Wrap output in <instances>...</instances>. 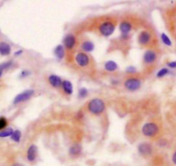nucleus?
Masks as SVG:
<instances>
[{"label": "nucleus", "mask_w": 176, "mask_h": 166, "mask_svg": "<svg viewBox=\"0 0 176 166\" xmlns=\"http://www.w3.org/2000/svg\"><path fill=\"white\" fill-rule=\"evenodd\" d=\"M87 108L90 113L97 115V114H102L105 111V104L103 100L99 99V98H94L88 103Z\"/></svg>", "instance_id": "1"}, {"label": "nucleus", "mask_w": 176, "mask_h": 166, "mask_svg": "<svg viewBox=\"0 0 176 166\" xmlns=\"http://www.w3.org/2000/svg\"><path fill=\"white\" fill-rule=\"evenodd\" d=\"M115 24L113 22H110V21H105V22H102L100 24V26L98 28L99 32L103 36L108 37L111 36L114 31H115Z\"/></svg>", "instance_id": "2"}, {"label": "nucleus", "mask_w": 176, "mask_h": 166, "mask_svg": "<svg viewBox=\"0 0 176 166\" xmlns=\"http://www.w3.org/2000/svg\"><path fill=\"white\" fill-rule=\"evenodd\" d=\"M159 131L158 126L155 123L153 122H149V123H145L142 126V133L143 135L147 137H153L156 135Z\"/></svg>", "instance_id": "3"}, {"label": "nucleus", "mask_w": 176, "mask_h": 166, "mask_svg": "<svg viewBox=\"0 0 176 166\" xmlns=\"http://www.w3.org/2000/svg\"><path fill=\"white\" fill-rule=\"evenodd\" d=\"M142 85V82L137 78H128L124 82V87L130 91H136Z\"/></svg>", "instance_id": "4"}, {"label": "nucleus", "mask_w": 176, "mask_h": 166, "mask_svg": "<svg viewBox=\"0 0 176 166\" xmlns=\"http://www.w3.org/2000/svg\"><path fill=\"white\" fill-rule=\"evenodd\" d=\"M35 90H27L23 92L20 93L17 96H16L13 101V104H18L23 102H26L29 99H30V97L32 96H34Z\"/></svg>", "instance_id": "5"}, {"label": "nucleus", "mask_w": 176, "mask_h": 166, "mask_svg": "<svg viewBox=\"0 0 176 166\" xmlns=\"http://www.w3.org/2000/svg\"><path fill=\"white\" fill-rule=\"evenodd\" d=\"M75 61L79 65V67H85L89 65L90 59L88 55L85 53H78L75 56Z\"/></svg>", "instance_id": "6"}, {"label": "nucleus", "mask_w": 176, "mask_h": 166, "mask_svg": "<svg viewBox=\"0 0 176 166\" xmlns=\"http://www.w3.org/2000/svg\"><path fill=\"white\" fill-rule=\"evenodd\" d=\"M76 45V38L74 35H68L64 37L63 46L68 50H72Z\"/></svg>", "instance_id": "7"}, {"label": "nucleus", "mask_w": 176, "mask_h": 166, "mask_svg": "<svg viewBox=\"0 0 176 166\" xmlns=\"http://www.w3.org/2000/svg\"><path fill=\"white\" fill-rule=\"evenodd\" d=\"M156 58H157V56H156L155 52L150 49V50H147L143 54V62L148 65H150V64H153L156 60Z\"/></svg>", "instance_id": "8"}, {"label": "nucleus", "mask_w": 176, "mask_h": 166, "mask_svg": "<svg viewBox=\"0 0 176 166\" xmlns=\"http://www.w3.org/2000/svg\"><path fill=\"white\" fill-rule=\"evenodd\" d=\"M151 41V35L149 31L143 30L138 35V42L141 45L149 44Z\"/></svg>", "instance_id": "9"}, {"label": "nucleus", "mask_w": 176, "mask_h": 166, "mask_svg": "<svg viewBox=\"0 0 176 166\" xmlns=\"http://www.w3.org/2000/svg\"><path fill=\"white\" fill-rule=\"evenodd\" d=\"M138 151L142 155H150L152 153V146H151V145L146 143V142L141 143L138 145Z\"/></svg>", "instance_id": "10"}, {"label": "nucleus", "mask_w": 176, "mask_h": 166, "mask_svg": "<svg viewBox=\"0 0 176 166\" xmlns=\"http://www.w3.org/2000/svg\"><path fill=\"white\" fill-rule=\"evenodd\" d=\"M37 156V147L35 145H31L27 151V159L30 162H33L36 159Z\"/></svg>", "instance_id": "11"}, {"label": "nucleus", "mask_w": 176, "mask_h": 166, "mask_svg": "<svg viewBox=\"0 0 176 166\" xmlns=\"http://www.w3.org/2000/svg\"><path fill=\"white\" fill-rule=\"evenodd\" d=\"M62 80H61V78L59 77V76H57V75H50L49 77V83L50 85H52L53 87H55V88H59L60 87L61 85H62Z\"/></svg>", "instance_id": "12"}, {"label": "nucleus", "mask_w": 176, "mask_h": 166, "mask_svg": "<svg viewBox=\"0 0 176 166\" xmlns=\"http://www.w3.org/2000/svg\"><path fill=\"white\" fill-rule=\"evenodd\" d=\"M119 30L121 31L122 35H128V34L131 32V30H132V26H131V24L130 22L124 21V22H122L120 23Z\"/></svg>", "instance_id": "13"}, {"label": "nucleus", "mask_w": 176, "mask_h": 166, "mask_svg": "<svg viewBox=\"0 0 176 166\" xmlns=\"http://www.w3.org/2000/svg\"><path fill=\"white\" fill-rule=\"evenodd\" d=\"M54 53L58 59H62L65 57V48L63 45H58L54 49Z\"/></svg>", "instance_id": "14"}, {"label": "nucleus", "mask_w": 176, "mask_h": 166, "mask_svg": "<svg viewBox=\"0 0 176 166\" xmlns=\"http://www.w3.org/2000/svg\"><path fill=\"white\" fill-rule=\"evenodd\" d=\"M12 52L11 46L6 42H0V54L3 56L9 55Z\"/></svg>", "instance_id": "15"}, {"label": "nucleus", "mask_w": 176, "mask_h": 166, "mask_svg": "<svg viewBox=\"0 0 176 166\" xmlns=\"http://www.w3.org/2000/svg\"><path fill=\"white\" fill-rule=\"evenodd\" d=\"M61 87H62L64 92L66 93V94H68V95L73 94L74 89H73V85H72V83L70 81H68V80H64V81L62 82Z\"/></svg>", "instance_id": "16"}, {"label": "nucleus", "mask_w": 176, "mask_h": 166, "mask_svg": "<svg viewBox=\"0 0 176 166\" xmlns=\"http://www.w3.org/2000/svg\"><path fill=\"white\" fill-rule=\"evenodd\" d=\"M81 150H82V148H81V146L79 145H74L69 149V154L73 156V157L78 156L80 154Z\"/></svg>", "instance_id": "17"}, {"label": "nucleus", "mask_w": 176, "mask_h": 166, "mask_svg": "<svg viewBox=\"0 0 176 166\" xmlns=\"http://www.w3.org/2000/svg\"><path fill=\"white\" fill-rule=\"evenodd\" d=\"M105 69L107 71H115L117 69V64L113 60H109L105 62Z\"/></svg>", "instance_id": "18"}, {"label": "nucleus", "mask_w": 176, "mask_h": 166, "mask_svg": "<svg viewBox=\"0 0 176 166\" xmlns=\"http://www.w3.org/2000/svg\"><path fill=\"white\" fill-rule=\"evenodd\" d=\"M94 44L90 41H86L81 44V48L85 52H92L94 50Z\"/></svg>", "instance_id": "19"}, {"label": "nucleus", "mask_w": 176, "mask_h": 166, "mask_svg": "<svg viewBox=\"0 0 176 166\" xmlns=\"http://www.w3.org/2000/svg\"><path fill=\"white\" fill-rule=\"evenodd\" d=\"M13 132H14V130L12 129V127L5 128V129L2 130V131L0 132V137H1V138H6V137L12 136Z\"/></svg>", "instance_id": "20"}, {"label": "nucleus", "mask_w": 176, "mask_h": 166, "mask_svg": "<svg viewBox=\"0 0 176 166\" xmlns=\"http://www.w3.org/2000/svg\"><path fill=\"white\" fill-rule=\"evenodd\" d=\"M11 137H12V140H13V141H15V142H20L21 137H22V133H21L20 130H15Z\"/></svg>", "instance_id": "21"}, {"label": "nucleus", "mask_w": 176, "mask_h": 166, "mask_svg": "<svg viewBox=\"0 0 176 166\" xmlns=\"http://www.w3.org/2000/svg\"><path fill=\"white\" fill-rule=\"evenodd\" d=\"M13 65V61L12 60H10V61H7V62H4L3 64H0V71H4V70L6 69H9L10 67H12Z\"/></svg>", "instance_id": "22"}, {"label": "nucleus", "mask_w": 176, "mask_h": 166, "mask_svg": "<svg viewBox=\"0 0 176 166\" xmlns=\"http://www.w3.org/2000/svg\"><path fill=\"white\" fill-rule=\"evenodd\" d=\"M88 95V90H87V89L85 88V87H82V88H80L79 90V92H78V96H79V98H86V96Z\"/></svg>", "instance_id": "23"}, {"label": "nucleus", "mask_w": 176, "mask_h": 166, "mask_svg": "<svg viewBox=\"0 0 176 166\" xmlns=\"http://www.w3.org/2000/svg\"><path fill=\"white\" fill-rule=\"evenodd\" d=\"M161 41H162V42H163L165 45H167V46H171V45H172V42L170 41L169 37L166 34L164 33L161 34Z\"/></svg>", "instance_id": "24"}, {"label": "nucleus", "mask_w": 176, "mask_h": 166, "mask_svg": "<svg viewBox=\"0 0 176 166\" xmlns=\"http://www.w3.org/2000/svg\"><path fill=\"white\" fill-rule=\"evenodd\" d=\"M169 73V70L168 68H162V69H161V70L158 71L157 74H156V77L159 78H163V77H165L166 75H168Z\"/></svg>", "instance_id": "25"}, {"label": "nucleus", "mask_w": 176, "mask_h": 166, "mask_svg": "<svg viewBox=\"0 0 176 166\" xmlns=\"http://www.w3.org/2000/svg\"><path fill=\"white\" fill-rule=\"evenodd\" d=\"M7 126V121L4 117H0V130H4Z\"/></svg>", "instance_id": "26"}, {"label": "nucleus", "mask_w": 176, "mask_h": 166, "mask_svg": "<svg viewBox=\"0 0 176 166\" xmlns=\"http://www.w3.org/2000/svg\"><path fill=\"white\" fill-rule=\"evenodd\" d=\"M30 75H31V72H30V71L23 70L21 71V73L19 75V77L21 78H27V77H29Z\"/></svg>", "instance_id": "27"}, {"label": "nucleus", "mask_w": 176, "mask_h": 166, "mask_svg": "<svg viewBox=\"0 0 176 166\" xmlns=\"http://www.w3.org/2000/svg\"><path fill=\"white\" fill-rule=\"evenodd\" d=\"M126 72L127 73H136V68L133 66H130L126 68Z\"/></svg>", "instance_id": "28"}, {"label": "nucleus", "mask_w": 176, "mask_h": 166, "mask_svg": "<svg viewBox=\"0 0 176 166\" xmlns=\"http://www.w3.org/2000/svg\"><path fill=\"white\" fill-rule=\"evenodd\" d=\"M168 66L170 68H176V61H172V62L168 63Z\"/></svg>", "instance_id": "29"}, {"label": "nucleus", "mask_w": 176, "mask_h": 166, "mask_svg": "<svg viewBox=\"0 0 176 166\" xmlns=\"http://www.w3.org/2000/svg\"><path fill=\"white\" fill-rule=\"evenodd\" d=\"M22 53H23V50H17V52H15L14 55H15L16 57H18V56L21 55Z\"/></svg>", "instance_id": "30"}, {"label": "nucleus", "mask_w": 176, "mask_h": 166, "mask_svg": "<svg viewBox=\"0 0 176 166\" xmlns=\"http://www.w3.org/2000/svg\"><path fill=\"white\" fill-rule=\"evenodd\" d=\"M172 160L173 162H174V164L176 165V151L173 154V157H172Z\"/></svg>", "instance_id": "31"}, {"label": "nucleus", "mask_w": 176, "mask_h": 166, "mask_svg": "<svg viewBox=\"0 0 176 166\" xmlns=\"http://www.w3.org/2000/svg\"><path fill=\"white\" fill-rule=\"evenodd\" d=\"M77 117H78V119H81L83 117V113L82 111H79L78 112V114H77Z\"/></svg>", "instance_id": "32"}, {"label": "nucleus", "mask_w": 176, "mask_h": 166, "mask_svg": "<svg viewBox=\"0 0 176 166\" xmlns=\"http://www.w3.org/2000/svg\"><path fill=\"white\" fill-rule=\"evenodd\" d=\"M129 38V35H122V39H124V40H126Z\"/></svg>", "instance_id": "33"}, {"label": "nucleus", "mask_w": 176, "mask_h": 166, "mask_svg": "<svg viewBox=\"0 0 176 166\" xmlns=\"http://www.w3.org/2000/svg\"><path fill=\"white\" fill-rule=\"evenodd\" d=\"M12 166H23V164H12Z\"/></svg>", "instance_id": "34"}, {"label": "nucleus", "mask_w": 176, "mask_h": 166, "mask_svg": "<svg viewBox=\"0 0 176 166\" xmlns=\"http://www.w3.org/2000/svg\"><path fill=\"white\" fill-rule=\"evenodd\" d=\"M117 83H118V81H117V80H113V81H112L113 85H115V84H116V85H117Z\"/></svg>", "instance_id": "35"}, {"label": "nucleus", "mask_w": 176, "mask_h": 166, "mask_svg": "<svg viewBox=\"0 0 176 166\" xmlns=\"http://www.w3.org/2000/svg\"><path fill=\"white\" fill-rule=\"evenodd\" d=\"M2 75H3V71H0V78L2 77Z\"/></svg>", "instance_id": "36"}]
</instances>
